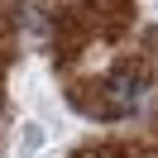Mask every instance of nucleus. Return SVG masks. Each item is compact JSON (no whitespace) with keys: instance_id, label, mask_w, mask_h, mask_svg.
Masks as SVG:
<instances>
[{"instance_id":"nucleus-1","label":"nucleus","mask_w":158,"mask_h":158,"mask_svg":"<svg viewBox=\"0 0 158 158\" xmlns=\"http://www.w3.org/2000/svg\"><path fill=\"white\" fill-rule=\"evenodd\" d=\"M144 91H148L144 62H120L110 77L81 86L77 96H72V106L86 110V115H96V120H120V115H129V110L139 106V96H144Z\"/></svg>"},{"instance_id":"nucleus-2","label":"nucleus","mask_w":158,"mask_h":158,"mask_svg":"<svg viewBox=\"0 0 158 158\" xmlns=\"http://www.w3.org/2000/svg\"><path fill=\"white\" fill-rule=\"evenodd\" d=\"M10 58H15V34L10 24H0V67H10Z\"/></svg>"}]
</instances>
